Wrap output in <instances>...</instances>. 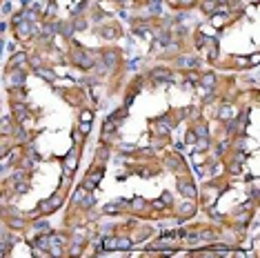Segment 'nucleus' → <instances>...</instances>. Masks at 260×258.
Listing matches in <instances>:
<instances>
[{"mask_svg":"<svg viewBox=\"0 0 260 258\" xmlns=\"http://www.w3.org/2000/svg\"><path fill=\"white\" fill-rule=\"evenodd\" d=\"M16 191H18V194H25V191H27V183H20V185L16 187Z\"/></svg>","mask_w":260,"mask_h":258,"instance_id":"obj_20","label":"nucleus"},{"mask_svg":"<svg viewBox=\"0 0 260 258\" xmlns=\"http://www.w3.org/2000/svg\"><path fill=\"white\" fill-rule=\"evenodd\" d=\"M233 116V111L229 109V107H222V111H220V118H231Z\"/></svg>","mask_w":260,"mask_h":258,"instance_id":"obj_16","label":"nucleus"},{"mask_svg":"<svg viewBox=\"0 0 260 258\" xmlns=\"http://www.w3.org/2000/svg\"><path fill=\"white\" fill-rule=\"evenodd\" d=\"M76 60H78L82 67H91V65H93V60H91L89 56H85V54H76Z\"/></svg>","mask_w":260,"mask_h":258,"instance_id":"obj_6","label":"nucleus"},{"mask_svg":"<svg viewBox=\"0 0 260 258\" xmlns=\"http://www.w3.org/2000/svg\"><path fill=\"white\" fill-rule=\"evenodd\" d=\"M180 191H182V196H194L196 194V189H194V185H187V183H180Z\"/></svg>","mask_w":260,"mask_h":258,"instance_id":"obj_4","label":"nucleus"},{"mask_svg":"<svg viewBox=\"0 0 260 258\" xmlns=\"http://www.w3.org/2000/svg\"><path fill=\"white\" fill-rule=\"evenodd\" d=\"M129 247H131V243L127 238H118L116 240V249H129Z\"/></svg>","mask_w":260,"mask_h":258,"instance_id":"obj_8","label":"nucleus"},{"mask_svg":"<svg viewBox=\"0 0 260 258\" xmlns=\"http://www.w3.org/2000/svg\"><path fill=\"white\" fill-rule=\"evenodd\" d=\"M47 227H49V225H47L44 220H40V223H36V229H38V231H44Z\"/></svg>","mask_w":260,"mask_h":258,"instance_id":"obj_19","label":"nucleus"},{"mask_svg":"<svg viewBox=\"0 0 260 258\" xmlns=\"http://www.w3.org/2000/svg\"><path fill=\"white\" fill-rule=\"evenodd\" d=\"M202 85H205V87H211V85H214V76H205V78H202Z\"/></svg>","mask_w":260,"mask_h":258,"instance_id":"obj_17","label":"nucleus"},{"mask_svg":"<svg viewBox=\"0 0 260 258\" xmlns=\"http://www.w3.org/2000/svg\"><path fill=\"white\" fill-rule=\"evenodd\" d=\"M11 227H16V229L22 227V220H11Z\"/></svg>","mask_w":260,"mask_h":258,"instance_id":"obj_27","label":"nucleus"},{"mask_svg":"<svg viewBox=\"0 0 260 258\" xmlns=\"http://www.w3.org/2000/svg\"><path fill=\"white\" fill-rule=\"evenodd\" d=\"M194 140H196V134L189 132V134H187V142H194Z\"/></svg>","mask_w":260,"mask_h":258,"instance_id":"obj_25","label":"nucleus"},{"mask_svg":"<svg viewBox=\"0 0 260 258\" xmlns=\"http://www.w3.org/2000/svg\"><path fill=\"white\" fill-rule=\"evenodd\" d=\"M36 71L42 76V78H47V80H54V71H47V69H40V67H36Z\"/></svg>","mask_w":260,"mask_h":258,"instance_id":"obj_10","label":"nucleus"},{"mask_svg":"<svg viewBox=\"0 0 260 258\" xmlns=\"http://www.w3.org/2000/svg\"><path fill=\"white\" fill-rule=\"evenodd\" d=\"M89 129H91L89 122H82V125H80V132H82V134H89Z\"/></svg>","mask_w":260,"mask_h":258,"instance_id":"obj_21","label":"nucleus"},{"mask_svg":"<svg viewBox=\"0 0 260 258\" xmlns=\"http://www.w3.org/2000/svg\"><path fill=\"white\" fill-rule=\"evenodd\" d=\"M116 240H118V238L105 236V238H102V245H105V249H116Z\"/></svg>","mask_w":260,"mask_h":258,"instance_id":"obj_7","label":"nucleus"},{"mask_svg":"<svg viewBox=\"0 0 260 258\" xmlns=\"http://www.w3.org/2000/svg\"><path fill=\"white\" fill-rule=\"evenodd\" d=\"M56 205H60L58 198H54V200H49V202H40V212H51V207H56Z\"/></svg>","mask_w":260,"mask_h":258,"instance_id":"obj_5","label":"nucleus"},{"mask_svg":"<svg viewBox=\"0 0 260 258\" xmlns=\"http://www.w3.org/2000/svg\"><path fill=\"white\" fill-rule=\"evenodd\" d=\"M89 120H91V111H85L82 114V122H89Z\"/></svg>","mask_w":260,"mask_h":258,"instance_id":"obj_24","label":"nucleus"},{"mask_svg":"<svg viewBox=\"0 0 260 258\" xmlns=\"http://www.w3.org/2000/svg\"><path fill=\"white\" fill-rule=\"evenodd\" d=\"M214 7H216V0H205V3H202V9L205 11H211Z\"/></svg>","mask_w":260,"mask_h":258,"instance_id":"obj_13","label":"nucleus"},{"mask_svg":"<svg viewBox=\"0 0 260 258\" xmlns=\"http://www.w3.org/2000/svg\"><path fill=\"white\" fill-rule=\"evenodd\" d=\"M151 78H153L156 83H174V76H171L167 69H156V71H151Z\"/></svg>","mask_w":260,"mask_h":258,"instance_id":"obj_1","label":"nucleus"},{"mask_svg":"<svg viewBox=\"0 0 260 258\" xmlns=\"http://www.w3.org/2000/svg\"><path fill=\"white\" fill-rule=\"evenodd\" d=\"M102 212H105V214H113V212H118V205H116V202H111V205H107V207H105Z\"/></svg>","mask_w":260,"mask_h":258,"instance_id":"obj_15","label":"nucleus"},{"mask_svg":"<svg viewBox=\"0 0 260 258\" xmlns=\"http://www.w3.org/2000/svg\"><path fill=\"white\" fill-rule=\"evenodd\" d=\"M0 51H3V40H0Z\"/></svg>","mask_w":260,"mask_h":258,"instance_id":"obj_28","label":"nucleus"},{"mask_svg":"<svg viewBox=\"0 0 260 258\" xmlns=\"http://www.w3.org/2000/svg\"><path fill=\"white\" fill-rule=\"evenodd\" d=\"M176 65L178 67H185V69H194V67H198V60L191 58V56H182V58L176 60Z\"/></svg>","mask_w":260,"mask_h":258,"instance_id":"obj_2","label":"nucleus"},{"mask_svg":"<svg viewBox=\"0 0 260 258\" xmlns=\"http://www.w3.org/2000/svg\"><path fill=\"white\" fill-rule=\"evenodd\" d=\"M167 165L169 167H180V158L178 156H171V158H167Z\"/></svg>","mask_w":260,"mask_h":258,"instance_id":"obj_14","label":"nucleus"},{"mask_svg":"<svg viewBox=\"0 0 260 258\" xmlns=\"http://www.w3.org/2000/svg\"><path fill=\"white\" fill-rule=\"evenodd\" d=\"M207 145H209V142H207V138H202V140H200V142H198V149H205V147H207Z\"/></svg>","mask_w":260,"mask_h":258,"instance_id":"obj_26","label":"nucleus"},{"mask_svg":"<svg viewBox=\"0 0 260 258\" xmlns=\"http://www.w3.org/2000/svg\"><path fill=\"white\" fill-rule=\"evenodd\" d=\"M182 212H185V214H194V205H185Z\"/></svg>","mask_w":260,"mask_h":258,"instance_id":"obj_23","label":"nucleus"},{"mask_svg":"<svg viewBox=\"0 0 260 258\" xmlns=\"http://www.w3.org/2000/svg\"><path fill=\"white\" fill-rule=\"evenodd\" d=\"M22 83H25V73H22V71H13V73L9 76V85H13V87H20Z\"/></svg>","mask_w":260,"mask_h":258,"instance_id":"obj_3","label":"nucleus"},{"mask_svg":"<svg viewBox=\"0 0 260 258\" xmlns=\"http://www.w3.org/2000/svg\"><path fill=\"white\" fill-rule=\"evenodd\" d=\"M194 134H196V136H202V138H205V136H207V127H198Z\"/></svg>","mask_w":260,"mask_h":258,"instance_id":"obj_18","label":"nucleus"},{"mask_svg":"<svg viewBox=\"0 0 260 258\" xmlns=\"http://www.w3.org/2000/svg\"><path fill=\"white\" fill-rule=\"evenodd\" d=\"M151 9H153L156 13H160V11H162V0H151Z\"/></svg>","mask_w":260,"mask_h":258,"instance_id":"obj_12","label":"nucleus"},{"mask_svg":"<svg viewBox=\"0 0 260 258\" xmlns=\"http://www.w3.org/2000/svg\"><path fill=\"white\" fill-rule=\"evenodd\" d=\"M25 60H27V56H25V54H16V56L11 58V67H13V65L18 67V65H22Z\"/></svg>","mask_w":260,"mask_h":258,"instance_id":"obj_9","label":"nucleus"},{"mask_svg":"<svg viewBox=\"0 0 260 258\" xmlns=\"http://www.w3.org/2000/svg\"><path fill=\"white\" fill-rule=\"evenodd\" d=\"M105 60H107L109 65H113V62H116V54H107V56H105Z\"/></svg>","mask_w":260,"mask_h":258,"instance_id":"obj_22","label":"nucleus"},{"mask_svg":"<svg viewBox=\"0 0 260 258\" xmlns=\"http://www.w3.org/2000/svg\"><path fill=\"white\" fill-rule=\"evenodd\" d=\"M158 132L160 134H169L171 132V125L169 122H158Z\"/></svg>","mask_w":260,"mask_h":258,"instance_id":"obj_11","label":"nucleus"}]
</instances>
